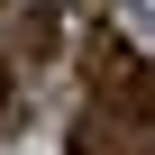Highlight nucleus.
Returning <instances> with one entry per match:
<instances>
[{
    "label": "nucleus",
    "mask_w": 155,
    "mask_h": 155,
    "mask_svg": "<svg viewBox=\"0 0 155 155\" xmlns=\"http://www.w3.org/2000/svg\"><path fill=\"white\" fill-rule=\"evenodd\" d=\"M0 101H9V82H0Z\"/></svg>",
    "instance_id": "obj_1"
}]
</instances>
